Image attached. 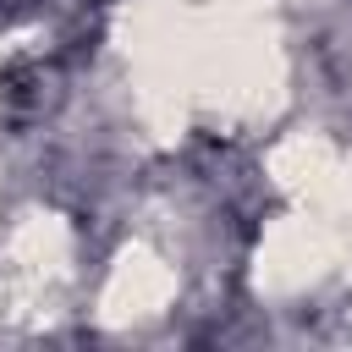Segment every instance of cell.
Instances as JSON below:
<instances>
[{"mask_svg": "<svg viewBox=\"0 0 352 352\" xmlns=\"http://www.w3.org/2000/svg\"><path fill=\"white\" fill-rule=\"evenodd\" d=\"M346 253V226L330 220L324 209H297L286 220H275L253 253V292L258 297H297L308 286H319Z\"/></svg>", "mask_w": 352, "mask_h": 352, "instance_id": "obj_3", "label": "cell"}, {"mask_svg": "<svg viewBox=\"0 0 352 352\" xmlns=\"http://www.w3.org/2000/svg\"><path fill=\"white\" fill-rule=\"evenodd\" d=\"M121 55L148 132L176 143L192 116V11L176 0H132L121 11Z\"/></svg>", "mask_w": 352, "mask_h": 352, "instance_id": "obj_2", "label": "cell"}, {"mask_svg": "<svg viewBox=\"0 0 352 352\" xmlns=\"http://www.w3.org/2000/svg\"><path fill=\"white\" fill-rule=\"evenodd\" d=\"M286 104V50L270 0H204L192 11V110L258 126Z\"/></svg>", "mask_w": 352, "mask_h": 352, "instance_id": "obj_1", "label": "cell"}, {"mask_svg": "<svg viewBox=\"0 0 352 352\" xmlns=\"http://www.w3.org/2000/svg\"><path fill=\"white\" fill-rule=\"evenodd\" d=\"M176 297V270L165 253H154L148 242H126L99 286V324L104 330H126L143 324L154 314H165Z\"/></svg>", "mask_w": 352, "mask_h": 352, "instance_id": "obj_5", "label": "cell"}, {"mask_svg": "<svg viewBox=\"0 0 352 352\" xmlns=\"http://www.w3.org/2000/svg\"><path fill=\"white\" fill-rule=\"evenodd\" d=\"M6 292H11V308H38L72 270V231L60 214L50 209H33L16 220L11 242H6Z\"/></svg>", "mask_w": 352, "mask_h": 352, "instance_id": "obj_4", "label": "cell"}, {"mask_svg": "<svg viewBox=\"0 0 352 352\" xmlns=\"http://www.w3.org/2000/svg\"><path fill=\"white\" fill-rule=\"evenodd\" d=\"M308 209H324V214H330V220H341V226L352 220V154H341V160H336L330 182L319 187V198H314Z\"/></svg>", "mask_w": 352, "mask_h": 352, "instance_id": "obj_7", "label": "cell"}, {"mask_svg": "<svg viewBox=\"0 0 352 352\" xmlns=\"http://www.w3.org/2000/svg\"><path fill=\"white\" fill-rule=\"evenodd\" d=\"M336 160H341V148H336V143H324L319 132H292V138H280V143L270 148V182H275L286 198L314 204V198H319V187L330 182Z\"/></svg>", "mask_w": 352, "mask_h": 352, "instance_id": "obj_6", "label": "cell"}]
</instances>
